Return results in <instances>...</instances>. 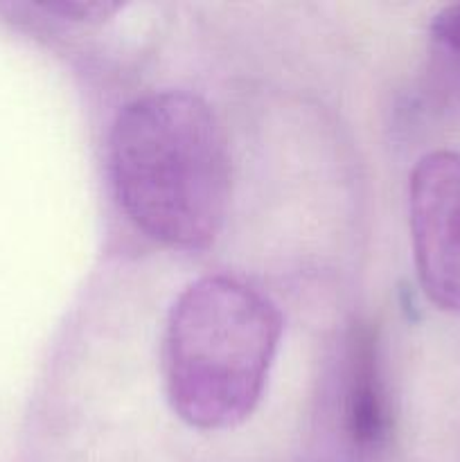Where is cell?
<instances>
[{
	"instance_id": "277c9868",
	"label": "cell",
	"mask_w": 460,
	"mask_h": 462,
	"mask_svg": "<svg viewBox=\"0 0 460 462\" xmlns=\"http://www.w3.org/2000/svg\"><path fill=\"white\" fill-rule=\"evenodd\" d=\"M341 431L356 460L373 458L392 438V411L379 361L377 334L359 325L347 338L341 388Z\"/></svg>"
},
{
	"instance_id": "6da1fadb",
	"label": "cell",
	"mask_w": 460,
	"mask_h": 462,
	"mask_svg": "<svg viewBox=\"0 0 460 462\" xmlns=\"http://www.w3.org/2000/svg\"><path fill=\"white\" fill-rule=\"evenodd\" d=\"M113 194L131 224L180 251L207 248L233 192L228 135L206 99L161 90L117 113L108 135Z\"/></svg>"
},
{
	"instance_id": "7a4b0ae2",
	"label": "cell",
	"mask_w": 460,
	"mask_h": 462,
	"mask_svg": "<svg viewBox=\"0 0 460 462\" xmlns=\"http://www.w3.org/2000/svg\"><path fill=\"white\" fill-rule=\"evenodd\" d=\"M284 320L260 289L230 275L189 282L171 302L161 365L167 404L198 431H225L260 406Z\"/></svg>"
},
{
	"instance_id": "5b68a950",
	"label": "cell",
	"mask_w": 460,
	"mask_h": 462,
	"mask_svg": "<svg viewBox=\"0 0 460 462\" xmlns=\"http://www.w3.org/2000/svg\"><path fill=\"white\" fill-rule=\"evenodd\" d=\"M431 41L460 90V3L446 5L433 16Z\"/></svg>"
},
{
	"instance_id": "8992f818",
	"label": "cell",
	"mask_w": 460,
	"mask_h": 462,
	"mask_svg": "<svg viewBox=\"0 0 460 462\" xmlns=\"http://www.w3.org/2000/svg\"><path fill=\"white\" fill-rule=\"evenodd\" d=\"M122 5L117 3H50L39 5V9L52 14V16L63 18V21H79V23H99L104 18L113 16Z\"/></svg>"
},
{
	"instance_id": "3957f363",
	"label": "cell",
	"mask_w": 460,
	"mask_h": 462,
	"mask_svg": "<svg viewBox=\"0 0 460 462\" xmlns=\"http://www.w3.org/2000/svg\"><path fill=\"white\" fill-rule=\"evenodd\" d=\"M409 221L419 287L437 310L460 314V152L419 158L410 171Z\"/></svg>"
}]
</instances>
